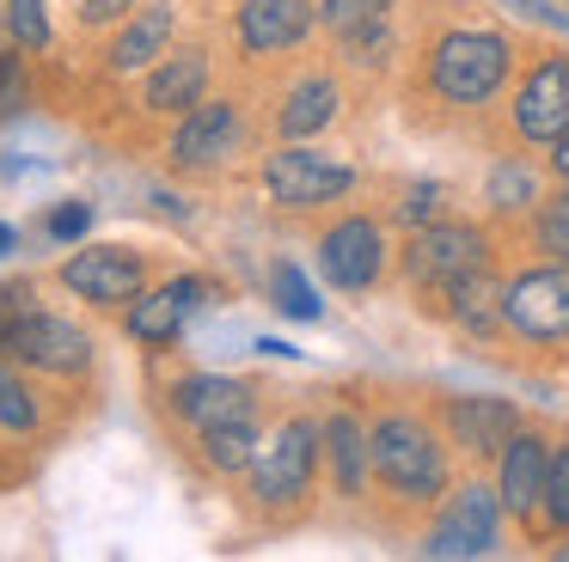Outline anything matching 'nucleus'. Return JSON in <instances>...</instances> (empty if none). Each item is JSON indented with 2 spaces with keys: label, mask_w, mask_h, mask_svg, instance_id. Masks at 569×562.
I'll return each mask as SVG.
<instances>
[{
  "label": "nucleus",
  "mask_w": 569,
  "mask_h": 562,
  "mask_svg": "<svg viewBox=\"0 0 569 562\" xmlns=\"http://www.w3.org/2000/svg\"><path fill=\"white\" fill-rule=\"evenodd\" d=\"M312 257H319V275L331 281L337 293H373L392 281V232H386V214H368V208H349V214H337L331 227L319 232V244H312Z\"/></svg>",
  "instance_id": "423d86ee"
},
{
  "label": "nucleus",
  "mask_w": 569,
  "mask_h": 562,
  "mask_svg": "<svg viewBox=\"0 0 569 562\" xmlns=\"http://www.w3.org/2000/svg\"><path fill=\"white\" fill-rule=\"evenodd\" d=\"M539 195H545V190L532 183V171L520 165L515 153H502V159H496V171H490V190H483V202H490L496 214H502V220H515V214H527V208L539 202Z\"/></svg>",
  "instance_id": "b1692460"
},
{
  "label": "nucleus",
  "mask_w": 569,
  "mask_h": 562,
  "mask_svg": "<svg viewBox=\"0 0 569 562\" xmlns=\"http://www.w3.org/2000/svg\"><path fill=\"white\" fill-rule=\"evenodd\" d=\"M263 440V422L258 415H239V422H221V428H202V434H190V452H197L202 471L214 476H239L251 464V452H258Z\"/></svg>",
  "instance_id": "4be33fe9"
},
{
  "label": "nucleus",
  "mask_w": 569,
  "mask_h": 562,
  "mask_svg": "<svg viewBox=\"0 0 569 562\" xmlns=\"http://www.w3.org/2000/svg\"><path fill=\"white\" fill-rule=\"evenodd\" d=\"M202 300H209V281L202 275H172V281H160V288H148V293L129 300L123 330L136 342H148V349H166V342L190 324V312H197Z\"/></svg>",
  "instance_id": "f3484780"
},
{
  "label": "nucleus",
  "mask_w": 569,
  "mask_h": 562,
  "mask_svg": "<svg viewBox=\"0 0 569 562\" xmlns=\"http://www.w3.org/2000/svg\"><path fill=\"white\" fill-rule=\"evenodd\" d=\"M545 464H551V434L520 415V428L508 434L502 459H496V495H502V513H515L532 532V544H539V513H545Z\"/></svg>",
  "instance_id": "9b49d317"
},
{
  "label": "nucleus",
  "mask_w": 569,
  "mask_h": 562,
  "mask_svg": "<svg viewBox=\"0 0 569 562\" xmlns=\"http://www.w3.org/2000/svg\"><path fill=\"white\" fill-rule=\"evenodd\" d=\"M319 464H325L319 415H307V410L282 415L246 464V501L276 525L300 520L312 508V495H319Z\"/></svg>",
  "instance_id": "7ed1b4c3"
},
{
  "label": "nucleus",
  "mask_w": 569,
  "mask_h": 562,
  "mask_svg": "<svg viewBox=\"0 0 569 562\" xmlns=\"http://www.w3.org/2000/svg\"><path fill=\"white\" fill-rule=\"evenodd\" d=\"M270 293H276V312L300 318V324L325 318V305H319V293H312V281L300 275L295 263H276V269H270Z\"/></svg>",
  "instance_id": "bb28decb"
},
{
  "label": "nucleus",
  "mask_w": 569,
  "mask_h": 562,
  "mask_svg": "<svg viewBox=\"0 0 569 562\" xmlns=\"http://www.w3.org/2000/svg\"><path fill=\"white\" fill-rule=\"evenodd\" d=\"M31 305H38V288H31V281H7V288H0V354H7V330H13Z\"/></svg>",
  "instance_id": "2f4dec72"
},
{
  "label": "nucleus",
  "mask_w": 569,
  "mask_h": 562,
  "mask_svg": "<svg viewBox=\"0 0 569 562\" xmlns=\"http://www.w3.org/2000/svg\"><path fill=\"white\" fill-rule=\"evenodd\" d=\"M569 129V49H545L527 61L502 104L508 147H551Z\"/></svg>",
  "instance_id": "6e6552de"
},
{
  "label": "nucleus",
  "mask_w": 569,
  "mask_h": 562,
  "mask_svg": "<svg viewBox=\"0 0 569 562\" xmlns=\"http://www.w3.org/2000/svg\"><path fill=\"white\" fill-rule=\"evenodd\" d=\"M0 428H13V434H31V428H38V398H31V385L13 367H0Z\"/></svg>",
  "instance_id": "c85d7f7f"
},
{
  "label": "nucleus",
  "mask_w": 569,
  "mask_h": 562,
  "mask_svg": "<svg viewBox=\"0 0 569 562\" xmlns=\"http://www.w3.org/2000/svg\"><path fill=\"white\" fill-rule=\"evenodd\" d=\"M202 92H209V49H166V56L148 68L141 104L160 110V117H184Z\"/></svg>",
  "instance_id": "aec40b11"
},
{
  "label": "nucleus",
  "mask_w": 569,
  "mask_h": 562,
  "mask_svg": "<svg viewBox=\"0 0 569 562\" xmlns=\"http://www.w3.org/2000/svg\"><path fill=\"white\" fill-rule=\"evenodd\" d=\"M31 98V80H26V56L19 49H0V117H19Z\"/></svg>",
  "instance_id": "c756f323"
},
{
  "label": "nucleus",
  "mask_w": 569,
  "mask_h": 562,
  "mask_svg": "<svg viewBox=\"0 0 569 562\" xmlns=\"http://www.w3.org/2000/svg\"><path fill=\"white\" fill-rule=\"evenodd\" d=\"M551 171H557V183H569V129L551 141Z\"/></svg>",
  "instance_id": "f704fd0d"
},
{
  "label": "nucleus",
  "mask_w": 569,
  "mask_h": 562,
  "mask_svg": "<svg viewBox=\"0 0 569 562\" xmlns=\"http://www.w3.org/2000/svg\"><path fill=\"white\" fill-rule=\"evenodd\" d=\"M7 24L26 49H43L50 43V19H43V0H7Z\"/></svg>",
  "instance_id": "7c9ffc66"
},
{
  "label": "nucleus",
  "mask_w": 569,
  "mask_h": 562,
  "mask_svg": "<svg viewBox=\"0 0 569 562\" xmlns=\"http://www.w3.org/2000/svg\"><path fill=\"white\" fill-rule=\"evenodd\" d=\"M392 12H398V0H319L325 37H349V31H361V24L392 19Z\"/></svg>",
  "instance_id": "a878e982"
},
{
  "label": "nucleus",
  "mask_w": 569,
  "mask_h": 562,
  "mask_svg": "<svg viewBox=\"0 0 569 562\" xmlns=\"http://www.w3.org/2000/svg\"><path fill=\"white\" fill-rule=\"evenodd\" d=\"M478 269H496V227H483V220H453V214L405 227L398 257H392V275H398V288L410 293V305L441 293L447 281H459V275H478Z\"/></svg>",
  "instance_id": "20e7f679"
},
{
  "label": "nucleus",
  "mask_w": 569,
  "mask_h": 562,
  "mask_svg": "<svg viewBox=\"0 0 569 562\" xmlns=\"http://www.w3.org/2000/svg\"><path fill=\"white\" fill-rule=\"evenodd\" d=\"M398 202L386 208V220H398V227H422V220H441L447 214V190L441 183H398Z\"/></svg>",
  "instance_id": "cd10ccee"
},
{
  "label": "nucleus",
  "mask_w": 569,
  "mask_h": 562,
  "mask_svg": "<svg viewBox=\"0 0 569 562\" xmlns=\"http://www.w3.org/2000/svg\"><path fill=\"white\" fill-rule=\"evenodd\" d=\"M453 440L441 434V422H429L410 403H380L368 398V508L386 532L429 520L441 508V495L453 489Z\"/></svg>",
  "instance_id": "f257e3e1"
},
{
  "label": "nucleus",
  "mask_w": 569,
  "mask_h": 562,
  "mask_svg": "<svg viewBox=\"0 0 569 562\" xmlns=\"http://www.w3.org/2000/svg\"><path fill=\"white\" fill-rule=\"evenodd\" d=\"M435 422L453 440V452H466L471 464L502 459L508 434L520 428V410L508 398H459V391H441L435 398Z\"/></svg>",
  "instance_id": "f8f14e48"
},
{
  "label": "nucleus",
  "mask_w": 569,
  "mask_h": 562,
  "mask_svg": "<svg viewBox=\"0 0 569 562\" xmlns=\"http://www.w3.org/2000/svg\"><path fill=\"white\" fill-rule=\"evenodd\" d=\"M13 244H19V232H13V227H7V220H0V257L13 251Z\"/></svg>",
  "instance_id": "c9c22d12"
},
{
  "label": "nucleus",
  "mask_w": 569,
  "mask_h": 562,
  "mask_svg": "<svg viewBox=\"0 0 569 562\" xmlns=\"http://www.w3.org/2000/svg\"><path fill=\"white\" fill-rule=\"evenodd\" d=\"M129 7H136V0H74V19L80 24H111V19H123Z\"/></svg>",
  "instance_id": "72a5a7b5"
},
{
  "label": "nucleus",
  "mask_w": 569,
  "mask_h": 562,
  "mask_svg": "<svg viewBox=\"0 0 569 562\" xmlns=\"http://www.w3.org/2000/svg\"><path fill=\"white\" fill-rule=\"evenodd\" d=\"M551 532H569V440H551V464H545V513H539V544Z\"/></svg>",
  "instance_id": "393cba45"
},
{
  "label": "nucleus",
  "mask_w": 569,
  "mask_h": 562,
  "mask_svg": "<svg viewBox=\"0 0 569 562\" xmlns=\"http://www.w3.org/2000/svg\"><path fill=\"white\" fill-rule=\"evenodd\" d=\"M527 239H532V251H539V257L569 263V183L545 190L539 202L527 208Z\"/></svg>",
  "instance_id": "5701e85b"
},
{
  "label": "nucleus",
  "mask_w": 569,
  "mask_h": 562,
  "mask_svg": "<svg viewBox=\"0 0 569 562\" xmlns=\"http://www.w3.org/2000/svg\"><path fill=\"white\" fill-rule=\"evenodd\" d=\"M246 141H251V122L239 98H197L172 134V165H184V171L233 165L246 153Z\"/></svg>",
  "instance_id": "9d476101"
},
{
  "label": "nucleus",
  "mask_w": 569,
  "mask_h": 562,
  "mask_svg": "<svg viewBox=\"0 0 569 562\" xmlns=\"http://www.w3.org/2000/svg\"><path fill=\"white\" fill-rule=\"evenodd\" d=\"M92 227V208L87 202H62V208H56V214H50V239H80V232H87Z\"/></svg>",
  "instance_id": "473e14b6"
},
{
  "label": "nucleus",
  "mask_w": 569,
  "mask_h": 562,
  "mask_svg": "<svg viewBox=\"0 0 569 562\" xmlns=\"http://www.w3.org/2000/svg\"><path fill=\"white\" fill-rule=\"evenodd\" d=\"M319 24V0H246L233 19L246 56H288L300 49Z\"/></svg>",
  "instance_id": "6ab92c4d"
},
{
  "label": "nucleus",
  "mask_w": 569,
  "mask_h": 562,
  "mask_svg": "<svg viewBox=\"0 0 569 562\" xmlns=\"http://www.w3.org/2000/svg\"><path fill=\"white\" fill-rule=\"evenodd\" d=\"M319 440H325L331 495L368 508V403H349V398L331 403V410L319 415Z\"/></svg>",
  "instance_id": "2eb2a0df"
},
{
  "label": "nucleus",
  "mask_w": 569,
  "mask_h": 562,
  "mask_svg": "<svg viewBox=\"0 0 569 562\" xmlns=\"http://www.w3.org/2000/svg\"><path fill=\"white\" fill-rule=\"evenodd\" d=\"M7 354H19V361L38 367V373H87L92 337H87L80 324H68V318L31 305V312L19 318L13 330H7Z\"/></svg>",
  "instance_id": "dca6fc26"
},
{
  "label": "nucleus",
  "mask_w": 569,
  "mask_h": 562,
  "mask_svg": "<svg viewBox=\"0 0 569 562\" xmlns=\"http://www.w3.org/2000/svg\"><path fill=\"white\" fill-rule=\"evenodd\" d=\"M496 532H502V495L483 489L478 476H466V483L447 489L441 508L422 520L417 544H422V556H490Z\"/></svg>",
  "instance_id": "1a4fd4ad"
},
{
  "label": "nucleus",
  "mask_w": 569,
  "mask_h": 562,
  "mask_svg": "<svg viewBox=\"0 0 569 562\" xmlns=\"http://www.w3.org/2000/svg\"><path fill=\"white\" fill-rule=\"evenodd\" d=\"M508 73H515V37L496 31V24L459 19L447 31L422 37L417 61H410V80H405V104L422 129L483 117L502 98Z\"/></svg>",
  "instance_id": "f03ea898"
},
{
  "label": "nucleus",
  "mask_w": 569,
  "mask_h": 562,
  "mask_svg": "<svg viewBox=\"0 0 569 562\" xmlns=\"http://www.w3.org/2000/svg\"><path fill=\"white\" fill-rule=\"evenodd\" d=\"M361 183L356 159L331 153V147L312 141H282L270 159H263V195L288 214H319V208L349 202V190Z\"/></svg>",
  "instance_id": "39448f33"
},
{
  "label": "nucleus",
  "mask_w": 569,
  "mask_h": 562,
  "mask_svg": "<svg viewBox=\"0 0 569 562\" xmlns=\"http://www.w3.org/2000/svg\"><path fill=\"white\" fill-rule=\"evenodd\" d=\"M172 24H178V12L166 7V0H153V7H141L136 19L117 31V43H111V68L117 73H141V68H153V61L172 49Z\"/></svg>",
  "instance_id": "412c9836"
},
{
  "label": "nucleus",
  "mask_w": 569,
  "mask_h": 562,
  "mask_svg": "<svg viewBox=\"0 0 569 562\" xmlns=\"http://www.w3.org/2000/svg\"><path fill=\"white\" fill-rule=\"evenodd\" d=\"M62 288L80 293L87 305H129L148 288V263L129 244H87L62 263Z\"/></svg>",
  "instance_id": "ddd939ff"
},
{
  "label": "nucleus",
  "mask_w": 569,
  "mask_h": 562,
  "mask_svg": "<svg viewBox=\"0 0 569 562\" xmlns=\"http://www.w3.org/2000/svg\"><path fill=\"white\" fill-rule=\"evenodd\" d=\"M502 337L520 349H563L569 342V263H532L502 281Z\"/></svg>",
  "instance_id": "0eeeda50"
},
{
  "label": "nucleus",
  "mask_w": 569,
  "mask_h": 562,
  "mask_svg": "<svg viewBox=\"0 0 569 562\" xmlns=\"http://www.w3.org/2000/svg\"><path fill=\"white\" fill-rule=\"evenodd\" d=\"M166 403H172V415L184 422V434H202V428L258 415L263 391L251 385V379H233V373H184L172 391H166Z\"/></svg>",
  "instance_id": "4468645a"
},
{
  "label": "nucleus",
  "mask_w": 569,
  "mask_h": 562,
  "mask_svg": "<svg viewBox=\"0 0 569 562\" xmlns=\"http://www.w3.org/2000/svg\"><path fill=\"white\" fill-rule=\"evenodd\" d=\"M343 104H349L343 80H337L331 68H307L282 98H276L270 122H276V134H282V141H312V134H325L337 117H343Z\"/></svg>",
  "instance_id": "a211bd4d"
}]
</instances>
